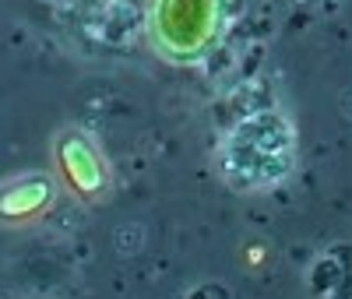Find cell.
I'll return each instance as SVG.
<instances>
[{
  "mask_svg": "<svg viewBox=\"0 0 352 299\" xmlns=\"http://www.w3.org/2000/svg\"><path fill=\"white\" fill-rule=\"evenodd\" d=\"M50 173L60 184V194L74 197L85 208L106 204L113 194V166L106 148L92 131L67 124L50 141Z\"/></svg>",
  "mask_w": 352,
  "mask_h": 299,
  "instance_id": "cell-2",
  "label": "cell"
},
{
  "mask_svg": "<svg viewBox=\"0 0 352 299\" xmlns=\"http://www.w3.org/2000/svg\"><path fill=\"white\" fill-rule=\"evenodd\" d=\"M226 0H148L144 32L159 60L173 67H194L219 46Z\"/></svg>",
  "mask_w": 352,
  "mask_h": 299,
  "instance_id": "cell-1",
  "label": "cell"
},
{
  "mask_svg": "<svg viewBox=\"0 0 352 299\" xmlns=\"http://www.w3.org/2000/svg\"><path fill=\"white\" fill-rule=\"evenodd\" d=\"M60 184L50 169H21L0 179V232H21L46 222L60 204Z\"/></svg>",
  "mask_w": 352,
  "mask_h": 299,
  "instance_id": "cell-3",
  "label": "cell"
}]
</instances>
